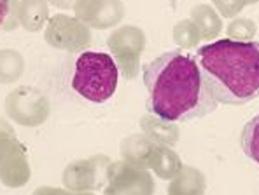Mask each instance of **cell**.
I'll return each instance as SVG.
<instances>
[{
    "label": "cell",
    "mask_w": 259,
    "mask_h": 195,
    "mask_svg": "<svg viewBox=\"0 0 259 195\" xmlns=\"http://www.w3.org/2000/svg\"><path fill=\"white\" fill-rule=\"evenodd\" d=\"M147 112L168 122H189L215 112L196 58L181 51L163 52L144 67Z\"/></svg>",
    "instance_id": "1"
},
{
    "label": "cell",
    "mask_w": 259,
    "mask_h": 195,
    "mask_svg": "<svg viewBox=\"0 0 259 195\" xmlns=\"http://www.w3.org/2000/svg\"><path fill=\"white\" fill-rule=\"evenodd\" d=\"M194 58L217 103L245 105L259 96V42L223 39L201 45Z\"/></svg>",
    "instance_id": "2"
},
{
    "label": "cell",
    "mask_w": 259,
    "mask_h": 195,
    "mask_svg": "<svg viewBox=\"0 0 259 195\" xmlns=\"http://www.w3.org/2000/svg\"><path fill=\"white\" fill-rule=\"evenodd\" d=\"M119 68L105 52L84 51L75 61L72 87L77 94L93 103H105L116 93Z\"/></svg>",
    "instance_id": "3"
},
{
    "label": "cell",
    "mask_w": 259,
    "mask_h": 195,
    "mask_svg": "<svg viewBox=\"0 0 259 195\" xmlns=\"http://www.w3.org/2000/svg\"><path fill=\"white\" fill-rule=\"evenodd\" d=\"M6 113L11 120L23 127H37L49 117V99L37 87L20 86L13 89L6 98Z\"/></svg>",
    "instance_id": "4"
},
{
    "label": "cell",
    "mask_w": 259,
    "mask_h": 195,
    "mask_svg": "<svg viewBox=\"0 0 259 195\" xmlns=\"http://www.w3.org/2000/svg\"><path fill=\"white\" fill-rule=\"evenodd\" d=\"M107 45L121 75L126 80L135 79L140 72V56L146 49V33L133 25L119 26L109 35Z\"/></svg>",
    "instance_id": "5"
},
{
    "label": "cell",
    "mask_w": 259,
    "mask_h": 195,
    "mask_svg": "<svg viewBox=\"0 0 259 195\" xmlns=\"http://www.w3.org/2000/svg\"><path fill=\"white\" fill-rule=\"evenodd\" d=\"M0 179L11 188L26 185L30 179L25 147L14 136L13 127L2 118H0Z\"/></svg>",
    "instance_id": "6"
},
{
    "label": "cell",
    "mask_w": 259,
    "mask_h": 195,
    "mask_svg": "<svg viewBox=\"0 0 259 195\" xmlns=\"http://www.w3.org/2000/svg\"><path fill=\"white\" fill-rule=\"evenodd\" d=\"M44 39L55 49H63V51L68 52H81L90 47L91 32L90 26L84 25L77 18L55 14L48 21Z\"/></svg>",
    "instance_id": "7"
},
{
    "label": "cell",
    "mask_w": 259,
    "mask_h": 195,
    "mask_svg": "<svg viewBox=\"0 0 259 195\" xmlns=\"http://www.w3.org/2000/svg\"><path fill=\"white\" fill-rule=\"evenodd\" d=\"M110 159L105 155H93L90 159L75 160L63 171V185L72 192H88L102 188L107 183Z\"/></svg>",
    "instance_id": "8"
},
{
    "label": "cell",
    "mask_w": 259,
    "mask_h": 195,
    "mask_svg": "<svg viewBox=\"0 0 259 195\" xmlns=\"http://www.w3.org/2000/svg\"><path fill=\"white\" fill-rule=\"evenodd\" d=\"M105 195H152L154 181L147 169L123 162H110Z\"/></svg>",
    "instance_id": "9"
},
{
    "label": "cell",
    "mask_w": 259,
    "mask_h": 195,
    "mask_svg": "<svg viewBox=\"0 0 259 195\" xmlns=\"http://www.w3.org/2000/svg\"><path fill=\"white\" fill-rule=\"evenodd\" d=\"M75 18L90 28H112L124 18L121 0H75Z\"/></svg>",
    "instance_id": "10"
},
{
    "label": "cell",
    "mask_w": 259,
    "mask_h": 195,
    "mask_svg": "<svg viewBox=\"0 0 259 195\" xmlns=\"http://www.w3.org/2000/svg\"><path fill=\"white\" fill-rule=\"evenodd\" d=\"M154 141L146 135H132L121 141V155L123 160L130 166L147 169L149 167L151 152L154 148Z\"/></svg>",
    "instance_id": "11"
},
{
    "label": "cell",
    "mask_w": 259,
    "mask_h": 195,
    "mask_svg": "<svg viewBox=\"0 0 259 195\" xmlns=\"http://www.w3.org/2000/svg\"><path fill=\"white\" fill-rule=\"evenodd\" d=\"M205 190V174L193 166H182V169L170 179L168 185V195H203Z\"/></svg>",
    "instance_id": "12"
},
{
    "label": "cell",
    "mask_w": 259,
    "mask_h": 195,
    "mask_svg": "<svg viewBox=\"0 0 259 195\" xmlns=\"http://www.w3.org/2000/svg\"><path fill=\"white\" fill-rule=\"evenodd\" d=\"M140 127H142L144 135L151 138L154 143L166 145V147H174L181 136V131L174 122L163 120L152 113H146L140 118Z\"/></svg>",
    "instance_id": "13"
},
{
    "label": "cell",
    "mask_w": 259,
    "mask_h": 195,
    "mask_svg": "<svg viewBox=\"0 0 259 195\" xmlns=\"http://www.w3.org/2000/svg\"><path fill=\"white\" fill-rule=\"evenodd\" d=\"M149 167L161 179H172L182 169V160L170 147L156 143L151 152Z\"/></svg>",
    "instance_id": "14"
},
{
    "label": "cell",
    "mask_w": 259,
    "mask_h": 195,
    "mask_svg": "<svg viewBox=\"0 0 259 195\" xmlns=\"http://www.w3.org/2000/svg\"><path fill=\"white\" fill-rule=\"evenodd\" d=\"M191 21L196 25L203 40H214L223 32V21L215 9L207 4H198L191 9Z\"/></svg>",
    "instance_id": "15"
},
{
    "label": "cell",
    "mask_w": 259,
    "mask_h": 195,
    "mask_svg": "<svg viewBox=\"0 0 259 195\" xmlns=\"http://www.w3.org/2000/svg\"><path fill=\"white\" fill-rule=\"evenodd\" d=\"M49 21V9L46 0H20V25L26 32H39Z\"/></svg>",
    "instance_id": "16"
},
{
    "label": "cell",
    "mask_w": 259,
    "mask_h": 195,
    "mask_svg": "<svg viewBox=\"0 0 259 195\" xmlns=\"http://www.w3.org/2000/svg\"><path fill=\"white\" fill-rule=\"evenodd\" d=\"M25 59L14 49H0V84H13L21 79Z\"/></svg>",
    "instance_id": "17"
},
{
    "label": "cell",
    "mask_w": 259,
    "mask_h": 195,
    "mask_svg": "<svg viewBox=\"0 0 259 195\" xmlns=\"http://www.w3.org/2000/svg\"><path fill=\"white\" fill-rule=\"evenodd\" d=\"M240 145H242L243 154L259 164V113L243 125Z\"/></svg>",
    "instance_id": "18"
},
{
    "label": "cell",
    "mask_w": 259,
    "mask_h": 195,
    "mask_svg": "<svg viewBox=\"0 0 259 195\" xmlns=\"http://www.w3.org/2000/svg\"><path fill=\"white\" fill-rule=\"evenodd\" d=\"M172 37L175 44H179L184 49H193L198 45V42L201 40L200 32H198L196 25L191 20H182L174 26Z\"/></svg>",
    "instance_id": "19"
},
{
    "label": "cell",
    "mask_w": 259,
    "mask_h": 195,
    "mask_svg": "<svg viewBox=\"0 0 259 195\" xmlns=\"http://www.w3.org/2000/svg\"><path fill=\"white\" fill-rule=\"evenodd\" d=\"M256 23L249 18H237L228 26V39L238 42H250L256 35Z\"/></svg>",
    "instance_id": "20"
},
{
    "label": "cell",
    "mask_w": 259,
    "mask_h": 195,
    "mask_svg": "<svg viewBox=\"0 0 259 195\" xmlns=\"http://www.w3.org/2000/svg\"><path fill=\"white\" fill-rule=\"evenodd\" d=\"M245 6V0H214V7L224 18L238 16Z\"/></svg>",
    "instance_id": "21"
},
{
    "label": "cell",
    "mask_w": 259,
    "mask_h": 195,
    "mask_svg": "<svg viewBox=\"0 0 259 195\" xmlns=\"http://www.w3.org/2000/svg\"><path fill=\"white\" fill-rule=\"evenodd\" d=\"M18 25H20V2H18V0H11L9 13H7L2 28L6 30V32H13V30L18 28Z\"/></svg>",
    "instance_id": "22"
},
{
    "label": "cell",
    "mask_w": 259,
    "mask_h": 195,
    "mask_svg": "<svg viewBox=\"0 0 259 195\" xmlns=\"http://www.w3.org/2000/svg\"><path fill=\"white\" fill-rule=\"evenodd\" d=\"M32 195H70V192L62 188H55V186H39Z\"/></svg>",
    "instance_id": "23"
},
{
    "label": "cell",
    "mask_w": 259,
    "mask_h": 195,
    "mask_svg": "<svg viewBox=\"0 0 259 195\" xmlns=\"http://www.w3.org/2000/svg\"><path fill=\"white\" fill-rule=\"evenodd\" d=\"M9 4H11V0H0V26L4 25L7 13H9Z\"/></svg>",
    "instance_id": "24"
},
{
    "label": "cell",
    "mask_w": 259,
    "mask_h": 195,
    "mask_svg": "<svg viewBox=\"0 0 259 195\" xmlns=\"http://www.w3.org/2000/svg\"><path fill=\"white\" fill-rule=\"evenodd\" d=\"M46 2H51L53 6L60 7V9H70V7H74L75 0H46Z\"/></svg>",
    "instance_id": "25"
},
{
    "label": "cell",
    "mask_w": 259,
    "mask_h": 195,
    "mask_svg": "<svg viewBox=\"0 0 259 195\" xmlns=\"http://www.w3.org/2000/svg\"><path fill=\"white\" fill-rule=\"evenodd\" d=\"M70 195H93V193H88V192H70Z\"/></svg>",
    "instance_id": "26"
},
{
    "label": "cell",
    "mask_w": 259,
    "mask_h": 195,
    "mask_svg": "<svg viewBox=\"0 0 259 195\" xmlns=\"http://www.w3.org/2000/svg\"><path fill=\"white\" fill-rule=\"evenodd\" d=\"M256 2H259V0H245L247 6H249V4H256Z\"/></svg>",
    "instance_id": "27"
}]
</instances>
